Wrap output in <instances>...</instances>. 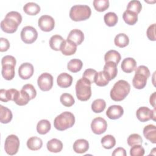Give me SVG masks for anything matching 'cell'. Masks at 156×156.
I'll list each match as a JSON object with an SVG mask.
<instances>
[{
    "mask_svg": "<svg viewBox=\"0 0 156 156\" xmlns=\"http://www.w3.org/2000/svg\"><path fill=\"white\" fill-rule=\"evenodd\" d=\"M38 37L37 30L32 26H27L22 29L21 32V38L26 44L33 43Z\"/></svg>",
    "mask_w": 156,
    "mask_h": 156,
    "instance_id": "cell-7",
    "label": "cell"
},
{
    "mask_svg": "<svg viewBox=\"0 0 156 156\" xmlns=\"http://www.w3.org/2000/svg\"><path fill=\"white\" fill-rule=\"evenodd\" d=\"M83 66L82 62L78 58L71 59L67 65L68 69L72 73H77L81 70Z\"/></svg>",
    "mask_w": 156,
    "mask_h": 156,
    "instance_id": "cell-35",
    "label": "cell"
},
{
    "mask_svg": "<svg viewBox=\"0 0 156 156\" xmlns=\"http://www.w3.org/2000/svg\"><path fill=\"white\" fill-rule=\"evenodd\" d=\"M76 50L77 44L69 40H64L60 48L62 53L65 55H71L76 52Z\"/></svg>",
    "mask_w": 156,
    "mask_h": 156,
    "instance_id": "cell-14",
    "label": "cell"
},
{
    "mask_svg": "<svg viewBox=\"0 0 156 156\" xmlns=\"http://www.w3.org/2000/svg\"><path fill=\"white\" fill-rule=\"evenodd\" d=\"M93 4L98 12H104L109 7L108 0H94Z\"/></svg>",
    "mask_w": 156,
    "mask_h": 156,
    "instance_id": "cell-40",
    "label": "cell"
},
{
    "mask_svg": "<svg viewBox=\"0 0 156 156\" xmlns=\"http://www.w3.org/2000/svg\"><path fill=\"white\" fill-rule=\"evenodd\" d=\"M38 25L41 30L44 32H50L54 28L55 21L52 16L44 15L41 16L38 19Z\"/></svg>",
    "mask_w": 156,
    "mask_h": 156,
    "instance_id": "cell-10",
    "label": "cell"
},
{
    "mask_svg": "<svg viewBox=\"0 0 156 156\" xmlns=\"http://www.w3.org/2000/svg\"><path fill=\"white\" fill-rule=\"evenodd\" d=\"M16 63V59L12 55H5L4 57H2V58L1 60L2 66L4 65H11L15 66Z\"/></svg>",
    "mask_w": 156,
    "mask_h": 156,
    "instance_id": "cell-46",
    "label": "cell"
},
{
    "mask_svg": "<svg viewBox=\"0 0 156 156\" xmlns=\"http://www.w3.org/2000/svg\"><path fill=\"white\" fill-rule=\"evenodd\" d=\"M135 73H138L140 74H142L144 76H146L147 78L150 76V71L148 69V68L144 65H140L137 68H136Z\"/></svg>",
    "mask_w": 156,
    "mask_h": 156,
    "instance_id": "cell-49",
    "label": "cell"
},
{
    "mask_svg": "<svg viewBox=\"0 0 156 156\" xmlns=\"http://www.w3.org/2000/svg\"><path fill=\"white\" fill-rule=\"evenodd\" d=\"M155 92H154L150 96L149 102L151 105L154 107L155 108Z\"/></svg>",
    "mask_w": 156,
    "mask_h": 156,
    "instance_id": "cell-51",
    "label": "cell"
},
{
    "mask_svg": "<svg viewBox=\"0 0 156 156\" xmlns=\"http://www.w3.org/2000/svg\"><path fill=\"white\" fill-rule=\"evenodd\" d=\"M15 66L11 65H4L2 66V76L5 80H10L14 78L15 74Z\"/></svg>",
    "mask_w": 156,
    "mask_h": 156,
    "instance_id": "cell-26",
    "label": "cell"
},
{
    "mask_svg": "<svg viewBox=\"0 0 156 156\" xmlns=\"http://www.w3.org/2000/svg\"><path fill=\"white\" fill-rule=\"evenodd\" d=\"M67 40L74 42L77 45H79L84 40V34L82 30L75 29L70 31L68 35Z\"/></svg>",
    "mask_w": 156,
    "mask_h": 156,
    "instance_id": "cell-17",
    "label": "cell"
},
{
    "mask_svg": "<svg viewBox=\"0 0 156 156\" xmlns=\"http://www.w3.org/2000/svg\"><path fill=\"white\" fill-rule=\"evenodd\" d=\"M97 71L95 69H91V68H88L85 70L82 77H84L88 80L91 83H93L94 82V79L97 74Z\"/></svg>",
    "mask_w": 156,
    "mask_h": 156,
    "instance_id": "cell-44",
    "label": "cell"
},
{
    "mask_svg": "<svg viewBox=\"0 0 156 156\" xmlns=\"http://www.w3.org/2000/svg\"><path fill=\"white\" fill-rule=\"evenodd\" d=\"M124 114L123 108L119 105H110L106 111V115L109 119H117Z\"/></svg>",
    "mask_w": 156,
    "mask_h": 156,
    "instance_id": "cell-13",
    "label": "cell"
},
{
    "mask_svg": "<svg viewBox=\"0 0 156 156\" xmlns=\"http://www.w3.org/2000/svg\"><path fill=\"white\" fill-rule=\"evenodd\" d=\"M103 71L107 74L110 80H111L115 79L117 76V64L112 62H105V64L104 66Z\"/></svg>",
    "mask_w": 156,
    "mask_h": 156,
    "instance_id": "cell-22",
    "label": "cell"
},
{
    "mask_svg": "<svg viewBox=\"0 0 156 156\" xmlns=\"http://www.w3.org/2000/svg\"><path fill=\"white\" fill-rule=\"evenodd\" d=\"M18 74L20 78L22 79H28L30 78L34 72V68L33 65L30 63H22L18 68Z\"/></svg>",
    "mask_w": 156,
    "mask_h": 156,
    "instance_id": "cell-12",
    "label": "cell"
},
{
    "mask_svg": "<svg viewBox=\"0 0 156 156\" xmlns=\"http://www.w3.org/2000/svg\"><path fill=\"white\" fill-rule=\"evenodd\" d=\"M43 141L40 138L32 136L27 141V146L31 151H37L41 148Z\"/></svg>",
    "mask_w": 156,
    "mask_h": 156,
    "instance_id": "cell-27",
    "label": "cell"
},
{
    "mask_svg": "<svg viewBox=\"0 0 156 156\" xmlns=\"http://www.w3.org/2000/svg\"><path fill=\"white\" fill-rule=\"evenodd\" d=\"M147 80V77L146 76L138 73H135L132 79L133 86L136 89H143L146 85Z\"/></svg>",
    "mask_w": 156,
    "mask_h": 156,
    "instance_id": "cell-19",
    "label": "cell"
},
{
    "mask_svg": "<svg viewBox=\"0 0 156 156\" xmlns=\"http://www.w3.org/2000/svg\"><path fill=\"white\" fill-rule=\"evenodd\" d=\"M20 147V140L15 135H9L4 143V149L5 152L10 155L16 154Z\"/></svg>",
    "mask_w": 156,
    "mask_h": 156,
    "instance_id": "cell-6",
    "label": "cell"
},
{
    "mask_svg": "<svg viewBox=\"0 0 156 156\" xmlns=\"http://www.w3.org/2000/svg\"><path fill=\"white\" fill-rule=\"evenodd\" d=\"M47 149L51 152H60L63 149V144L62 141L57 138H53L48 141Z\"/></svg>",
    "mask_w": 156,
    "mask_h": 156,
    "instance_id": "cell-24",
    "label": "cell"
},
{
    "mask_svg": "<svg viewBox=\"0 0 156 156\" xmlns=\"http://www.w3.org/2000/svg\"><path fill=\"white\" fill-rule=\"evenodd\" d=\"M142 9V5L140 2V1L137 0H132L130 1L127 7V10H130L132 12H134L136 13L137 15L140 12Z\"/></svg>",
    "mask_w": 156,
    "mask_h": 156,
    "instance_id": "cell-41",
    "label": "cell"
},
{
    "mask_svg": "<svg viewBox=\"0 0 156 156\" xmlns=\"http://www.w3.org/2000/svg\"><path fill=\"white\" fill-rule=\"evenodd\" d=\"M106 107V102L104 99H98L91 104V109L93 112L98 113L102 112Z\"/></svg>",
    "mask_w": 156,
    "mask_h": 156,
    "instance_id": "cell-37",
    "label": "cell"
},
{
    "mask_svg": "<svg viewBox=\"0 0 156 156\" xmlns=\"http://www.w3.org/2000/svg\"><path fill=\"white\" fill-rule=\"evenodd\" d=\"M21 21V15L18 12L11 11L7 13L4 19L1 22V28L6 33L13 34L16 31Z\"/></svg>",
    "mask_w": 156,
    "mask_h": 156,
    "instance_id": "cell-1",
    "label": "cell"
},
{
    "mask_svg": "<svg viewBox=\"0 0 156 156\" xmlns=\"http://www.w3.org/2000/svg\"><path fill=\"white\" fill-rule=\"evenodd\" d=\"M101 144L103 147L107 149H110L116 144V140L112 135H107L101 139Z\"/></svg>",
    "mask_w": 156,
    "mask_h": 156,
    "instance_id": "cell-36",
    "label": "cell"
},
{
    "mask_svg": "<svg viewBox=\"0 0 156 156\" xmlns=\"http://www.w3.org/2000/svg\"><path fill=\"white\" fill-rule=\"evenodd\" d=\"M65 40L59 35H52L49 39V46L54 51H60L62 43Z\"/></svg>",
    "mask_w": 156,
    "mask_h": 156,
    "instance_id": "cell-29",
    "label": "cell"
},
{
    "mask_svg": "<svg viewBox=\"0 0 156 156\" xmlns=\"http://www.w3.org/2000/svg\"><path fill=\"white\" fill-rule=\"evenodd\" d=\"M13 115L10 109L2 105H0V121L2 124H7L11 121Z\"/></svg>",
    "mask_w": 156,
    "mask_h": 156,
    "instance_id": "cell-25",
    "label": "cell"
},
{
    "mask_svg": "<svg viewBox=\"0 0 156 156\" xmlns=\"http://www.w3.org/2000/svg\"><path fill=\"white\" fill-rule=\"evenodd\" d=\"M107 127L106 121L102 117H97L93 119L91 123V129L93 132L97 135L104 133Z\"/></svg>",
    "mask_w": 156,
    "mask_h": 156,
    "instance_id": "cell-11",
    "label": "cell"
},
{
    "mask_svg": "<svg viewBox=\"0 0 156 156\" xmlns=\"http://www.w3.org/2000/svg\"><path fill=\"white\" fill-rule=\"evenodd\" d=\"M57 83L58 87L61 88H68L73 83V77L66 73H61L57 78Z\"/></svg>",
    "mask_w": 156,
    "mask_h": 156,
    "instance_id": "cell-16",
    "label": "cell"
},
{
    "mask_svg": "<svg viewBox=\"0 0 156 156\" xmlns=\"http://www.w3.org/2000/svg\"><path fill=\"white\" fill-rule=\"evenodd\" d=\"M104 60L105 62H112L118 65L121 60V55L117 51L113 49L110 50L105 53Z\"/></svg>",
    "mask_w": 156,
    "mask_h": 156,
    "instance_id": "cell-31",
    "label": "cell"
},
{
    "mask_svg": "<svg viewBox=\"0 0 156 156\" xmlns=\"http://www.w3.org/2000/svg\"><path fill=\"white\" fill-rule=\"evenodd\" d=\"M17 91L18 90L16 89H14V88H10L9 90L1 89L0 100L5 102H8L9 101H13Z\"/></svg>",
    "mask_w": 156,
    "mask_h": 156,
    "instance_id": "cell-23",
    "label": "cell"
},
{
    "mask_svg": "<svg viewBox=\"0 0 156 156\" xmlns=\"http://www.w3.org/2000/svg\"><path fill=\"white\" fill-rule=\"evenodd\" d=\"M91 82L82 77L79 79L76 84V93L77 99L81 101L88 100L91 96Z\"/></svg>",
    "mask_w": 156,
    "mask_h": 156,
    "instance_id": "cell-4",
    "label": "cell"
},
{
    "mask_svg": "<svg viewBox=\"0 0 156 156\" xmlns=\"http://www.w3.org/2000/svg\"><path fill=\"white\" fill-rule=\"evenodd\" d=\"M10 48V43L7 38L1 37L0 38V51H7Z\"/></svg>",
    "mask_w": 156,
    "mask_h": 156,
    "instance_id": "cell-48",
    "label": "cell"
},
{
    "mask_svg": "<svg viewBox=\"0 0 156 156\" xmlns=\"http://www.w3.org/2000/svg\"><path fill=\"white\" fill-rule=\"evenodd\" d=\"M136 62L133 58L127 57L124 58L121 63V69L126 73H130L136 68Z\"/></svg>",
    "mask_w": 156,
    "mask_h": 156,
    "instance_id": "cell-15",
    "label": "cell"
},
{
    "mask_svg": "<svg viewBox=\"0 0 156 156\" xmlns=\"http://www.w3.org/2000/svg\"><path fill=\"white\" fill-rule=\"evenodd\" d=\"M130 155L131 156H143L144 154V149L140 144H136L131 146Z\"/></svg>",
    "mask_w": 156,
    "mask_h": 156,
    "instance_id": "cell-43",
    "label": "cell"
},
{
    "mask_svg": "<svg viewBox=\"0 0 156 156\" xmlns=\"http://www.w3.org/2000/svg\"><path fill=\"white\" fill-rule=\"evenodd\" d=\"M146 35L149 40L155 41V24H151L149 26L146 31Z\"/></svg>",
    "mask_w": 156,
    "mask_h": 156,
    "instance_id": "cell-47",
    "label": "cell"
},
{
    "mask_svg": "<svg viewBox=\"0 0 156 156\" xmlns=\"http://www.w3.org/2000/svg\"><path fill=\"white\" fill-rule=\"evenodd\" d=\"M104 20L107 26L112 27L116 24L118 22V16L115 13L110 12L104 15Z\"/></svg>",
    "mask_w": 156,
    "mask_h": 156,
    "instance_id": "cell-38",
    "label": "cell"
},
{
    "mask_svg": "<svg viewBox=\"0 0 156 156\" xmlns=\"http://www.w3.org/2000/svg\"><path fill=\"white\" fill-rule=\"evenodd\" d=\"M91 14V9L87 5H74L69 11V17L74 21L86 20L90 17Z\"/></svg>",
    "mask_w": 156,
    "mask_h": 156,
    "instance_id": "cell-5",
    "label": "cell"
},
{
    "mask_svg": "<svg viewBox=\"0 0 156 156\" xmlns=\"http://www.w3.org/2000/svg\"><path fill=\"white\" fill-rule=\"evenodd\" d=\"M115 45L119 48H124L129 43V38L128 36L123 33H120L116 35L114 39Z\"/></svg>",
    "mask_w": 156,
    "mask_h": 156,
    "instance_id": "cell-32",
    "label": "cell"
},
{
    "mask_svg": "<svg viewBox=\"0 0 156 156\" xmlns=\"http://www.w3.org/2000/svg\"><path fill=\"white\" fill-rule=\"evenodd\" d=\"M130 90V84L124 80H119L114 84L110 90V98L115 101H121L129 94Z\"/></svg>",
    "mask_w": 156,
    "mask_h": 156,
    "instance_id": "cell-2",
    "label": "cell"
},
{
    "mask_svg": "<svg viewBox=\"0 0 156 156\" xmlns=\"http://www.w3.org/2000/svg\"><path fill=\"white\" fill-rule=\"evenodd\" d=\"M23 10L29 15H35L40 12V7L37 3L30 2L24 5Z\"/></svg>",
    "mask_w": 156,
    "mask_h": 156,
    "instance_id": "cell-30",
    "label": "cell"
},
{
    "mask_svg": "<svg viewBox=\"0 0 156 156\" xmlns=\"http://www.w3.org/2000/svg\"><path fill=\"white\" fill-rule=\"evenodd\" d=\"M74 123V115L69 112H64L55 117L54 126L57 130L63 131L73 127Z\"/></svg>",
    "mask_w": 156,
    "mask_h": 156,
    "instance_id": "cell-3",
    "label": "cell"
},
{
    "mask_svg": "<svg viewBox=\"0 0 156 156\" xmlns=\"http://www.w3.org/2000/svg\"><path fill=\"white\" fill-rule=\"evenodd\" d=\"M22 90L25 91L29 94V96L30 98V100L34 99L37 96V91H36L35 88H34V87L32 84L27 83V84L24 85L22 87Z\"/></svg>",
    "mask_w": 156,
    "mask_h": 156,
    "instance_id": "cell-45",
    "label": "cell"
},
{
    "mask_svg": "<svg viewBox=\"0 0 156 156\" xmlns=\"http://www.w3.org/2000/svg\"><path fill=\"white\" fill-rule=\"evenodd\" d=\"M110 80L107 74L104 71H101L97 73L94 79V83L98 86L104 87L108 83Z\"/></svg>",
    "mask_w": 156,
    "mask_h": 156,
    "instance_id": "cell-28",
    "label": "cell"
},
{
    "mask_svg": "<svg viewBox=\"0 0 156 156\" xmlns=\"http://www.w3.org/2000/svg\"><path fill=\"white\" fill-rule=\"evenodd\" d=\"M113 156H126V150L122 148V147H117L115 149L113 153H112Z\"/></svg>",
    "mask_w": 156,
    "mask_h": 156,
    "instance_id": "cell-50",
    "label": "cell"
},
{
    "mask_svg": "<svg viewBox=\"0 0 156 156\" xmlns=\"http://www.w3.org/2000/svg\"><path fill=\"white\" fill-rule=\"evenodd\" d=\"M60 101L62 105L67 107H69L72 106L75 102L73 96L71 94L67 93H63L60 96Z\"/></svg>",
    "mask_w": 156,
    "mask_h": 156,
    "instance_id": "cell-39",
    "label": "cell"
},
{
    "mask_svg": "<svg viewBox=\"0 0 156 156\" xmlns=\"http://www.w3.org/2000/svg\"><path fill=\"white\" fill-rule=\"evenodd\" d=\"M144 136L151 143H156V127L153 124H149L143 129Z\"/></svg>",
    "mask_w": 156,
    "mask_h": 156,
    "instance_id": "cell-18",
    "label": "cell"
},
{
    "mask_svg": "<svg viewBox=\"0 0 156 156\" xmlns=\"http://www.w3.org/2000/svg\"><path fill=\"white\" fill-rule=\"evenodd\" d=\"M143 140L141 136L137 133H132L127 138V144L130 146H132L136 144L141 145Z\"/></svg>",
    "mask_w": 156,
    "mask_h": 156,
    "instance_id": "cell-42",
    "label": "cell"
},
{
    "mask_svg": "<svg viewBox=\"0 0 156 156\" xmlns=\"http://www.w3.org/2000/svg\"><path fill=\"white\" fill-rule=\"evenodd\" d=\"M30 98L29 94L23 90L21 89V91H17L13 101L18 105L23 106L28 104Z\"/></svg>",
    "mask_w": 156,
    "mask_h": 156,
    "instance_id": "cell-21",
    "label": "cell"
},
{
    "mask_svg": "<svg viewBox=\"0 0 156 156\" xmlns=\"http://www.w3.org/2000/svg\"><path fill=\"white\" fill-rule=\"evenodd\" d=\"M155 110H151L146 107H140L136 112V115L138 119L141 122H146L150 119L155 120Z\"/></svg>",
    "mask_w": 156,
    "mask_h": 156,
    "instance_id": "cell-9",
    "label": "cell"
},
{
    "mask_svg": "<svg viewBox=\"0 0 156 156\" xmlns=\"http://www.w3.org/2000/svg\"><path fill=\"white\" fill-rule=\"evenodd\" d=\"M122 18L129 25H134L138 21V15L130 10H126L122 14Z\"/></svg>",
    "mask_w": 156,
    "mask_h": 156,
    "instance_id": "cell-33",
    "label": "cell"
},
{
    "mask_svg": "<svg viewBox=\"0 0 156 156\" xmlns=\"http://www.w3.org/2000/svg\"><path fill=\"white\" fill-rule=\"evenodd\" d=\"M51 123L47 119L40 120L37 125V131L40 135L46 134L51 129Z\"/></svg>",
    "mask_w": 156,
    "mask_h": 156,
    "instance_id": "cell-34",
    "label": "cell"
},
{
    "mask_svg": "<svg viewBox=\"0 0 156 156\" xmlns=\"http://www.w3.org/2000/svg\"><path fill=\"white\" fill-rule=\"evenodd\" d=\"M89 149V143L85 139L77 140L73 144V150L78 154L86 152Z\"/></svg>",
    "mask_w": 156,
    "mask_h": 156,
    "instance_id": "cell-20",
    "label": "cell"
},
{
    "mask_svg": "<svg viewBox=\"0 0 156 156\" xmlns=\"http://www.w3.org/2000/svg\"><path fill=\"white\" fill-rule=\"evenodd\" d=\"M37 83L41 90L49 91L53 86V77L48 73H42L37 79Z\"/></svg>",
    "mask_w": 156,
    "mask_h": 156,
    "instance_id": "cell-8",
    "label": "cell"
}]
</instances>
